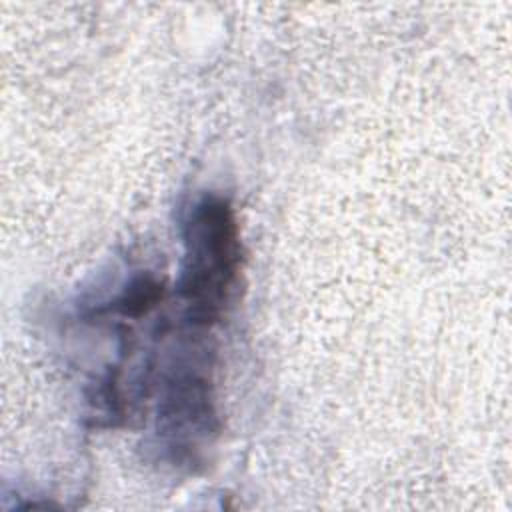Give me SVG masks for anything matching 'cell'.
I'll return each instance as SVG.
<instances>
[{"mask_svg": "<svg viewBox=\"0 0 512 512\" xmlns=\"http://www.w3.org/2000/svg\"><path fill=\"white\" fill-rule=\"evenodd\" d=\"M184 266L180 292L192 322H216L232 294L240 270V238L232 206L204 196L184 226Z\"/></svg>", "mask_w": 512, "mask_h": 512, "instance_id": "obj_1", "label": "cell"}, {"mask_svg": "<svg viewBox=\"0 0 512 512\" xmlns=\"http://www.w3.org/2000/svg\"><path fill=\"white\" fill-rule=\"evenodd\" d=\"M162 298V284H158L150 276H140L126 288L122 298L118 300V308L124 316H142Z\"/></svg>", "mask_w": 512, "mask_h": 512, "instance_id": "obj_2", "label": "cell"}]
</instances>
